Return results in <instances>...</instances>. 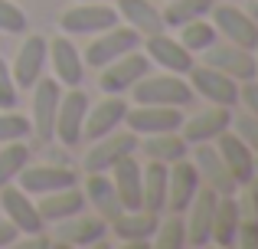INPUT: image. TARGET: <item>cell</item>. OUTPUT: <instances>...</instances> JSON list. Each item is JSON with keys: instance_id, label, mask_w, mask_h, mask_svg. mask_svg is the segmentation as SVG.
Returning a JSON list of instances; mask_svg holds the SVG:
<instances>
[{"instance_id": "8fae6325", "label": "cell", "mask_w": 258, "mask_h": 249, "mask_svg": "<svg viewBox=\"0 0 258 249\" xmlns=\"http://www.w3.org/2000/svg\"><path fill=\"white\" fill-rule=\"evenodd\" d=\"M88 102H92V98L82 92V85L62 89L59 112H56V131H52V141H59L62 147H76L79 141H82V128H85Z\"/></svg>"}, {"instance_id": "b9f144b4", "label": "cell", "mask_w": 258, "mask_h": 249, "mask_svg": "<svg viewBox=\"0 0 258 249\" xmlns=\"http://www.w3.org/2000/svg\"><path fill=\"white\" fill-rule=\"evenodd\" d=\"M239 190H242V200H239L242 210H248L252 217H258V174H255L252 180H245Z\"/></svg>"}, {"instance_id": "7402d4cb", "label": "cell", "mask_w": 258, "mask_h": 249, "mask_svg": "<svg viewBox=\"0 0 258 249\" xmlns=\"http://www.w3.org/2000/svg\"><path fill=\"white\" fill-rule=\"evenodd\" d=\"M213 144H216L222 164L229 167V174H232V180H235L239 187L245 184V180L255 177V151L232 131V128H229V131H222L219 138L213 141Z\"/></svg>"}, {"instance_id": "83f0119b", "label": "cell", "mask_w": 258, "mask_h": 249, "mask_svg": "<svg viewBox=\"0 0 258 249\" xmlns=\"http://www.w3.org/2000/svg\"><path fill=\"white\" fill-rule=\"evenodd\" d=\"M154 226H157V213L147 210H121L118 217L108 223V233L118 236V243H151Z\"/></svg>"}, {"instance_id": "2e32d148", "label": "cell", "mask_w": 258, "mask_h": 249, "mask_svg": "<svg viewBox=\"0 0 258 249\" xmlns=\"http://www.w3.org/2000/svg\"><path fill=\"white\" fill-rule=\"evenodd\" d=\"M200 63L203 66H213V69L226 72V76H232L235 82H245V79H255V53L245 49V46H235V43H226V39H216L213 46H206V49L200 53Z\"/></svg>"}, {"instance_id": "5bb4252c", "label": "cell", "mask_w": 258, "mask_h": 249, "mask_svg": "<svg viewBox=\"0 0 258 249\" xmlns=\"http://www.w3.org/2000/svg\"><path fill=\"white\" fill-rule=\"evenodd\" d=\"M216 200L219 193L209 190V187H200L196 197L186 204V210L180 213L183 217V230H186V246H209L213 239V217H216Z\"/></svg>"}, {"instance_id": "7a4b0ae2", "label": "cell", "mask_w": 258, "mask_h": 249, "mask_svg": "<svg viewBox=\"0 0 258 249\" xmlns=\"http://www.w3.org/2000/svg\"><path fill=\"white\" fill-rule=\"evenodd\" d=\"M118 23V10L111 0H72L59 13V33L66 36H95Z\"/></svg>"}, {"instance_id": "f1b7e54d", "label": "cell", "mask_w": 258, "mask_h": 249, "mask_svg": "<svg viewBox=\"0 0 258 249\" xmlns=\"http://www.w3.org/2000/svg\"><path fill=\"white\" fill-rule=\"evenodd\" d=\"M138 151L147 154V161H164V164H173V161L186 158L189 154V144L186 138L176 131H157V134H144L138 138Z\"/></svg>"}, {"instance_id": "d6986e66", "label": "cell", "mask_w": 258, "mask_h": 249, "mask_svg": "<svg viewBox=\"0 0 258 249\" xmlns=\"http://www.w3.org/2000/svg\"><path fill=\"white\" fill-rule=\"evenodd\" d=\"M108 236V223L98 213H76L69 220H59L56 223V239L52 246H101V239Z\"/></svg>"}, {"instance_id": "5b68a950", "label": "cell", "mask_w": 258, "mask_h": 249, "mask_svg": "<svg viewBox=\"0 0 258 249\" xmlns=\"http://www.w3.org/2000/svg\"><path fill=\"white\" fill-rule=\"evenodd\" d=\"M33 102H30V128L43 144L52 141L56 131V112H59V98H62V85L52 76H39L33 82Z\"/></svg>"}, {"instance_id": "1f68e13d", "label": "cell", "mask_w": 258, "mask_h": 249, "mask_svg": "<svg viewBox=\"0 0 258 249\" xmlns=\"http://www.w3.org/2000/svg\"><path fill=\"white\" fill-rule=\"evenodd\" d=\"M176 39H180L193 56H200L206 46H213L216 39H219V33H216V26H213L209 17H200V20H189V23L176 26Z\"/></svg>"}, {"instance_id": "74e56055", "label": "cell", "mask_w": 258, "mask_h": 249, "mask_svg": "<svg viewBox=\"0 0 258 249\" xmlns=\"http://www.w3.org/2000/svg\"><path fill=\"white\" fill-rule=\"evenodd\" d=\"M17 105H20V89L13 82L10 63L0 56V109H17Z\"/></svg>"}, {"instance_id": "e0dca14e", "label": "cell", "mask_w": 258, "mask_h": 249, "mask_svg": "<svg viewBox=\"0 0 258 249\" xmlns=\"http://www.w3.org/2000/svg\"><path fill=\"white\" fill-rule=\"evenodd\" d=\"M17 187H23L26 193L39 197V193H49V190H59V187H69V184H79L76 171L69 164H59V161H43V164H26L23 171L17 174L13 180Z\"/></svg>"}, {"instance_id": "30bf717a", "label": "cell", "mask_w": 258, "mask_h": 249, "mask_svg": "<svg viewBox=\"0 0 258 249\" xmlns=\"http://www.w3.org/2000/svg\"><path fill=\"white\" fill-rule=\"evenodd\" d=\"M141 49H144V56L151 59V66H157V69H164V72L186 76V72L196 66V56L176 36H170L167 30L144 36V39H141Z\"/></svg>"}, {"instance_id": "7dc6e473", "label": "cell", "mask_w": 258, "mask_h": 249, "mask_svg": "<svg viewBox=\"0 0 258 249\" xmlns=\"http://www.w3.org/2000/svg\"><path fill=\"white\" fill-rule=\"evenodd\" d=\"M255 174H258V154H255Z\"/></svg>"}, {"instance_id": "60d3db41", "label": "cell", "mask_w": 258, "mask_h": 249, "mask_svg": "<svg viewBox=\"0 0 258 249\" xmlns=\"http://www.w3.org/2000/svg\"><path fill=\"white\" fill-rule=\"evenodd\" d=\"M239 105L248 115H258V79H245L239 82Z\"/></svg>"}, {"instance_id": "ba28073f", "label": "cell", "mask_w": 258, "mask_h": 249, "mask_svg": "<svg viewBox=\"0 0 258 249\" xmlns=\"http://www.w3.org/2000/svg\"><path fill=\"white\" fill-rule=\"evenodd\" d=\"M46 56H49V39L43 33H23L20 39V49L10 63L13 82H17L20 92H30L33 82L39 76H46Z\"/></svg>"}, {"instance_id": "d6a6232c", "label": "cell", "mask_w": 258, "mask_h": 249, "mask_svg": "<svg viewBox=\"0 0 258 249\" xmlns=\"http://www.w3.org/2000/svg\"><path fill=\"white\" fill-rule=\"evenodd\" d=\"M216 0H167L164 13V26L167 30H176V26L189 23V20H200V17H209Z\"/></svg>"}, {"instance_id": "e575fe53", "label": "cell", "mask_w": 258, "mask_h": 249, "mask_svg": "<svg viewBox=\"0 0 258 249\" xmlns=\"http://www.w3.org/2000/svg\"><path fill=\"white\" fill-rule=\"evenodd\" d=\"M151 243L157 249H183L186 246V230H183V217L180 213H170V210L160 213Z\"/></svg>"}, {"instance_id": "6da1fadb", "label": "cell", "mask_w": 258, "mask_h": 249, "mask_svg": "<svg viewBox=\"0 0 258 249\" xmlns=\"http://www.w3.org/2000/svg\"><path fill=\"white\" fill-rule=\"evenodd\" d=\"M127 102L134 105H173V109H186L193 102V89H189L186 76L176 72H147L127 89Z\"/></svg>"}, {"instance_id": "f6af8a7d", "label": "cell", "mask_w": 258, "mask_h": 249, "mask_svg": "<svg viewBox=\"0 0 258 249\" xmlns=\"http://www.w3.org/2000/svg\"><path fill=\"white\" fill-rule=\"evenodd\" d=\"M248 17H252L255 23H258V0H252V7H248Z\"/></svg>"}, {"instance_id": "277c9868", "label": "cell", "mask_w": 258, "mask_h": 249, "mask_svg": "<svg viewBox=\"0 0 258 249\" xmlns=\"http://www.w3.org/2000/svg\"><path fill=\"white\" fill-rule=\"evenodd\" d=\"M186 82L193 89V98H203L209 105H226V109H235L239 105V82L226 72L213 69V66L196 63L193 69L186 72Z\"/></svg>"}, {"instance_id": "3957f363", "label": "cell", "mask_w": 258, "mask_h": 249, "mask_svg": "<svg viewBox=\"0 0 258 249\" xmlns=\"http://www.w3.org/2000/svg\"><path fill=\"white\" fill-rule=\"evenodd\" d=\"M124 154H138V134L131 128H114V131L101 134L88 144V151L82 154V171L92 174V171H111Z\"/></svg>"}, {"instance_id": "d4e9b609", "label": "cell", "mask_w": 258, "mask_h": 249, "mask_svg": "<svg viewBox=\"0 0 258 249\" xmlns=\"http://www.w3.org/2000/svg\"><path fill=\"white\" fill-rule=\"evenodd\" d=\"M36 207H39L43 223H59V220H69V217H76V213L88 210L85 193H82V187H79V184L59 187V190H49V193H39Z\"/></svg>"}, {"instance_id": "8992f818", "label": "cell", "mask_w": 258, "mask_h": 249, "mask_svg": "<svg viewBox=\"0 0 258 249\" xmlns=\"http://www.w3.org/2000/svg\"><path fill=\"white\" fill-rule=\"evenodd\" d=\"M141 39H144V36H141V33H134L131 26L114 23V26H108V30L95 33L92 43L82 49V59H85V66H92V69H101V66H108L111 59L124 56L127 49H138Z\"/></svg>"}, {"instance_id": "7c38bea8", "label": "cell", "mask_w": 258, "mask_h": 249, "mask_svg": "<svg viewBox=\"0 0 258 249\" xmlns=\"http://www.w3.org/2000/svg\"><path fill=\"white\" fill-rule=\"evenodd\" d=\"M0 217L10 220L13 230H17L20 236H26V233H43L46 230L43 217H39V207H36V197H33V193H26L23 187H17V184L0 187Z\"/></svg>"}, {"instance_id": "bcb514c9", "label": "cell", "mask_w": 258, "mask_h": 249, "mask_svg": "<svg viewBox=\"0 0 258 249\" xmlns=\"http://www.w3.org/2000/svg\"><path fill=\"white\" fill-rule=\"evenodd\" d=\"M252 53H255V79H258V43H255V49H252Z\"/></svg>"}, {"instance_id": "484cf974", "label": "cell", "mask_w": 258, "mask_h": 249, "mask_svg": "<svg viewBox=\"0 0 258 249\" xmlns=\"http://www.w3.org/2000/svg\"><path fill=\"white\" fill-rule=\"evenodd\" d=\"M114 10H118V23L131 26L141 36H151V33L167 30L164 26V13L154 0H111Z\"/></svg>"}, {"instance_id": "c3c4849f", "label": "cell", "mask_w": 258, "mask_h": 249, "mask_svg": "<svg viewBox=\"0 0 258 249\" xmlns=\"http://www.w3.org/2000/svg\"><path fill=\"white\" fill-rule=\"evenodd\" d=\"M229 4H242V0H229Z\"/></svg>"}, {"instance_id": "52a82bcc", "label": "cell", "mask_w": 258, "mask_h": 249, "mask_svg": "<svg viewBox=\"0 0 258 249\" xmlns=\"http://www.w3.org/2000/svg\"><path fill=\"white\" fill-rule=\"evenodd\" d=\"M209 20H213L216 33H219L226 43H235V46H245V49H255V43H258V23L248 17V10H242L239 4L216 0L213 10H209Z\"/></svg>"}, {"instance_id": "836d02e7", "label": "cell", "mask_w": 258, "mask_h": 249, "mask_svg": "<svg viewBox=\"0 0 258 249\" xmlns=\"http://www.w3.org/2000/svg\"><path fill=\"white\" fill-rule=\"evenodd\" d=\"M30 158H33V151L26 147V141H7V144H0V187L13 184L17 174L30 164Z\"/></svg>"}, {"instance_id": "ac0fdd59", "label": "cell", "mask_w": 258, "mask_h": 249, "mask_svg": "<svg viewBox=\"0 0 258 249\" xmlns=\"http://www.w3.org/2000/svg\"><path fill=\"white\" fill-rule=\"evenodd\" d=\"M183 122V109L173 105H127L124 112V128H131L138 138L144 134H157V131H176Z\"/></svg>"}, {"instance_id": "4dcf8cb0", "label": "cell", "mask_w": 258, "mask_h": 249, "mask_svg": "<svg viewBox=\"0 0 258 249\" xmlns=\"http://www.w3.org/2000/svg\"><path fill=\"white\" fill-rule=\"evenodd\" d=\"M167 174L170 164L164 161H147L144 164V187H141V210L147 213H167Z\"/></svg>"}, {"instance_id": "8d00e7d4", "label": "cell", "mask_w": 258, "mask_h": 249, "mask_svg": "<svg viewBox=\"0 0 258 249\" xmlns=\"http://www.w3.org/2000/svg\"><path fill=\"white\" fill-rule=\"evenodd\" d=\"M30 30V20H26V10L17 4V0H0V33L4 36H23Z\"/></svg>"}, {"instance_id": "ab89813d", "label": "cell", "mask_w": 258, "mask_h": 249, "mask_svg": "<svg viewBox=\"0 0 258 249\" xmlns=\"http://www.w3.org/2000/svg\"><path fill=\"white\" fill-rule=\"evenodd\" d=\"M235 246L239 249H258V217L252 213H242V223H239V233H235Z\"/></svg>"}, {"instance_id": "d590c367", "label": "cell", "mask_w": 258, "mask_h": 249, "mask_svg": "<svg viewBox=\"0 0 258 249\" xmlns=\"http://www.w3.org/2000/svg\"><path fill=\"white\" fill-rule=\"evenodd\" d=\"M30 134H33L30 115H23L17 109H0V144H7V141H26Z\"/></svg>"}, {"instance_id": "7bdbcfd3", "label": "cell", "mask_w": 258, "mask_h": 249, "mask_svg": "<svg viewBox=\"0 0 258 249\" xmlns=\"http://www.w3.org/2000/svg\"><path fill=\"white\" fill-rule=\"evenodd\" d=\"M17 243H20V249H49L52 239L46 236V230H43V233H26V236H20Z\"/></svg>"}, {"instance_id": "4316f807", "label": "cell", "mask_w": 258, "mask_h": 249, "mask_svg": "<svg viewBox=\"0 0 258 249\" xmlns=\"http://www.w3.org/2000/svg\"><path fill=\"white\" fill-rule=\"evenodd\" d=\"M82 193H85V204L98 213L105 223H111L124 207H121L118 193H114V184L108 177V171H92L85 174V184H82Z\"/></svg>"}, {"instance_id": "f35d334b", "label": "cell", "mask_w": 258, "mask_h": 249, "mask_svg": "<svg viewBox=\"0 0 258 249\" xmlns=\"http://www.w3.org/2000/svg\"><path fill=\"white\" fill-rule=\"evenodd\" d=\"M232 131L239 134V138L258 154V115H248V112H242V115H232Z\"/></svg>"}, {"instance_id": "9a60e30c", "label": "cell", "mask_w": 258, "mask_h": 249, "mask_svg": "<svg viewBox=\"0 0 258 249\" xmlns=\"http://www.w3.org/2000/svg\"><path fill=\"white\" fill-rule=\"evenodd\" d=\"M49 72L62 89H72V85H82L85 79V59H82V49L72 43V36L59 33V36L49 39Z\"/></svg>"}, {"instance_id": "4fadbf2b", "label": "cell", "mask_w": 258, "mask_h": 249, "mask_svg": "<svg viewBox=\"0 0 258 249\" xmlns=\"http://www.w3.org/2000/svg\"><path fill=\"white\" fill-rule=\"evenodd\" d=\"M189 161H193L196 174H200V184L216 190L219 197H229V193L239 190V184L232 180L229 167L222 164L219 151H216L213 141H203V144H189Z\"/></svg>"}, {"instance_id": "ffe728a7", "label": "cell", "mask_w": 258, "mask_h": 249, "mask_svg": "<svg viewBox=\"0 0 258 249\" xmlns=\"http://www.w3.org/2000/svg\"><path fill=\"white\" fill-rule=\"evenodd\" d=\"M229 128H232V109H226V105H206V109L193 112L189 118H183L180 134L186 138V144H203V141H216Z\"/></svg>"}, {"instance_id": "9c48e42d", "label": "cell", "mask_w": 258, "mask_h": 249, "mask_svg": "<svg viewBox=\"0 0 258 249\" xmlns=\"http://www.w3.org/2000/svg\"><path fill=\"white\" fill-rule=\"evenodd\" d=\"M151 72V59L144 56V49H127L124 56L111 59L108 66H101L98 69V89L108 92V95H124L127 89H131L134 82H138L141 76H147Z\"/></svg>"}, {"instance_id": "603a6c76", "label": "cell", "mask_w": 258, "mask_h": 249, "mask_svg": "<svg viewBox=\"0 0 258 249\" xmlns=\"http://www.w3.org/2000/svg\"><path fill=\"white\" fill-rule=\"evenodd\" d=\"M114 184V193H118L121 207L124 210H141V187H144V164H141L134 154H124L118 164L108 171Z\"/></svg>"}, {"instance_id": "44dd1931", "label": "cell", "mask_w": 258, "mask_h": 249, "mask_svg": "<svg viewBox=\"0 0 258 249\" xmlns=\"http://www.w3.org/2000/svg\"><path fill=\"white\" fill-rule=\"evenodd\" d=\"M127 105H131V102H124V95H108V92L98 98V102H88L82 138L95 141V138H101V134H108V131H114V128H121V125H124Z\"/></svg>"}, {"instance_id": "f546056e", "label": "cell", "mask_w": 258, "mask_h": 249, "mask_svg": "<svg viewBox=\"0 0 258 249\" xmlns=\"http://www.w3.org/2000/svg\"><path fill=\"white\" fill-rule=\"evenodd\" d=\"M242 204L235 193H229V197H219L216 200V217H213V239L209 243L213 246H235V233H239V223H242Z\"/></svg>"}, {"instance_id": "cb8c5ba5", "label": "cell", "mask_w": 258, "mask_h": 249, "mask_svg": "<svg viewBox=\"0 0 258 249\" xmlns=\"http://www.w3.org/2000/svg\"><path fill=\"white\" fill-rule=\"evenodd\" d=\"M200 174H196L193 161L180 158L170 164V174H167V210L170 213H183L186 210V204L196 197V190H200Z\"/></svg>"}, {"instance_id": "ee69618b", "label": "cell", "mask_w": 258, "mask_h": 249, "mask_svg": "<svg viewBox=\"0 0 258 249\" xmlns=\"http://www.w3.org/2000/svg\"><path fill=\"white\" fill-rule=\"evenodd\" d=\"M17 239H20V233L13 230V223L7 217H0V249H7V246H17Z\"/></svg>"}]
</instances>
